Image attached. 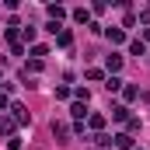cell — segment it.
I'll return each mask as SVG.
<instances>
[{
	"label": "cell",
	"instance_id": "4fadbf2b",
	"mask_svg": "<svg viewBox=\"0 0 150 150\" xmlns=\"http://www.w3.org/2000/svg\"><path fill=\"white\" fill-rule=\"evenodd\" d=\"M87 126H91V129H101V126H105V115H91Z\"/></svg>",
	"mask_w": 150,
	"mask_h": 150
},
{
	"label": "cell",
	"instance_id": "52a82bcc",
	"mask_svg": "<svg viewBox=\"0 0 150 150\" xmlns=\"http://www.w3.org/2000/svg\"><path fill=\"white\" fill-rule=\"evenodd\" d=\"M112 119H115V122H129V108H126V105H115V108H112Z\"/></svg>",
	"mask_w": 150,
	"mask_h": 150
},
{
	"label": "cell",
	"instance_id": "d6986e66",
	"mask_svg": "<svg viewBox=\"0 0 150 150\" xmlns=\"http://www.w3.org/2000/svg\"><path fill=\"white\" fill-rule=\"evenodd\" d=\"M94 143H98V147H112V136H105V133H98V136H94Z\"/></svg>",
	"mask_w": 150,
	"mask_h": 150
},
{
	"label": "cell",
	"instance_id": "ac0fdd59",
	"mask_svg": "<svg viewBox=\"0 0 150 150\" xmlns=\"http://www.w3.org/2000/svg\"><path fill=\"white\" fill-rule=\"evenodd\" d=\"M126 126H129V133H140V129H143V122H140V119H133V115H129V122H126Z\"/></svg>",
	"mask_w": 150,
	"mask_h": 150
},
{
	"label": "cell",
	"instance_id": "e0dca14e",
	"mask_svg": "<svg viewBox=\"0 0 150 150\" xmlns=\"http://www.w3.org/2000/svg\"><path fill=\"white\" fill-rule=\"evenodd\" d=\"M122 94H126V101H136V98H140V91H136V87H122Z\"/></svg>",
	"mask_w": 150,
	"mask_h": 150
},
{
	"label": "cell",
	"instance_id": "6da1fadb",
	"mask_svg": "<svg viewBox=\"0 0 150 150\" xmlns=\"http://www.w3.org/2000/svg\"><path fill=\"white\" fill-rule=\"evenodd\" d=\"M7 112H11V119H14V126H28V122H32L28 108H25V105H18V101H14V105H11Z\"/></svg>",
	"mask_w": 150,
	"mask_h": 150
},
{
	"label": "cell",
	"instance_id": "7c38bea8",
	"mask_svg": "<svg viewBox=\"0 0 150 150\" xmlns=\"http://www.w3.org/2000/svg\"><path fill=\"white\" fill-rule=\"evenodd\" d=\"M56 42H59L63 49H70V45H74V35H70L67 28H59V38H56Z\"/></svg>",
	"mask_w": 150,
	"mask_h": 150
},
{
	"label": "cell",
	"instance_id": "7402d4cb",
	"mask_svg": "<svg viewBox=\"0 0 150 150\" xmlns=\"http://www.w3.org/2000/svg\"><path fill=\"white\" fill-rule=\"evenodd\" d=\"M140 18H143V21H150V7H143V14H140Z\"/></svg>",
	"mask_w": 150,
	"mask_h": 150
},
{
	"label": "cell",
	"instance_id": "9c48e42d",
	"mask_svg": "<svg viewBox=\"0 0 150 150\" xmlns=\"http://www.w3.org/2000/svg\"><path fill=\"white\" fill-rule=\"evenodd\" d=\"M0 133H4V136L14 133V119H11V115H0Z\"/></svg>",
	"mask_w": 150,
	"mask_h": 150
},
{
	"label": "cell",
	"instance_id": "5bb4252c",
	"mask_svg": "<svg viewBox=\"0 0 150 150\" xmlns=\"http://www.w3.org/2000/svg\"><path fill=\"white\" fill-rule=\"evenodd\" d=\"M74 94H77V101H80V105H87V98H91V91H87V87H77Z\"/></svg>",
	"mask_w": 150,
	"mask_h": 150
},
{
	"label": "cell",
	"instance_id": "44dd1931",
	"mask_svg": "<svg viewBox=\"0 0 150 150\" xmlns=\"http://www.w3.org/2000/svg\"><path fill=\"white\" fill-rule=\"evenodd\" d=\"M11 108V101H7V94H0V112H7Z\"/></svg>",
	"mask_w": 150,
	"mask_h": 150
},
{
	"label": "cell",
	"instance_id": "2e32d148",
	"mask_svg": "<svg viewBox=\"0 0 150 150\" xmlns=\"http://www.w3.org/2000/svg\"><path fill=\"white\" fill-rule=\"evenodd\" d=\"M32 56H35V63H38L42 56H49V49H45V45H32Z\"/></svg>",
	"mask_w": 150,
	"mask_h": 150
},
{
	"label": "cell",
	"instance_id": "ffe728a7",
	"mask_svg": "<svg viewBox=\"0 0 150 150\" xmlns=\"http://www.w3.org/2000/svg\"><path fill=\"white\" fill-rule=\"evenodd\" d=\"M35 32H38V28H32V25H28V28H21V38H25V42H32V38H35Z\"/></svg>",
	"mask_w": 150,
	"mask_h": 150
},
{
	"label": "cell",
	"instance_id": "7a4b0ae2",
	"mask_svg": "<svg viewBox=\"0 0 150 150\" xmlns=\"http://www.w3.org/2000/svg\"><path fill=\"white\" fill-rule=\"evenodd\" d=\"M52 136H56V143H70V126L67 122H52Z\"/></svg>",
	"mask_w": 150,
	"mask_h": 150
},
{
	"label": "cell",
	"instance_id": "ba28073f",
	"mask_svg": "<svg viewBox=\"0 0 150 150\" xmlns=\"http://www.w3.org/2000/svg\"><path fill=\"white\" fill-rule=\"evenodd\" d=\"M49 18L59 25V18H67V7H59V4H49Z\"/></svg>",
	"mask_w": 150,
	"mask_h": 150
},
{
	"label": "cell",
	"instance_id": "5b68a950",
	"mask_svg": "<svg viewBox=\"0 0 150 150\" xmlns=\"http://www.w3.org/2000/svg\"><path fill=\"white\" fill-rule=\"evenodd\" d=\"M105 35H108V42H112V45H122V42H126V32H122V28H108Z\"/></svg>",
	"mask_w": 150,
	"mask_h": 150
},
{
	"label": "cell",
	"instance_id": "8992f818",
	"mask_svg": "<svg viewBox=\"0 0 150 150\" xmlns=\"http://www.w3.org/2000/svg\"><path fill=\"white\" fill-rule=\"evenodd\" d=\"M129 52H133V56H143V52H147V42H143V38H129Z\"/></svg>",
	"mask_w": 150,
	"mask_h": 150
},
{
	"label": "cell",
	"instance_id": "30bf717a",
	"mask_svg": "<svg viewBox=\"0 0 150 150\" xmlns=\"http://www.w3.org/2000/svg\"><path fill=\"white\" fill-rule=\"evenodd\" d=\"M70 115H74L77 122H84V115H87V108H84L80 101H74V105H70Z\"/></svg>",
	"mask_w": 150,
	"mask_h": 150
},
{
	"label": "cell",
	"instance_id": "603a6c76",
	"mask_svg": "<svg viewBox=\"0 0 150 150\" xmlns=\"http://www.w3.org/2000/svg\"><path fill=\"white\" fill-rule=\"evenodd\" d=\"M143 38H147V42H150V28H147V32H143Z\"/></svg>",
	"mask_w": 150,
	"mask_h": 150
},
{
	"label": "cell",
	"instance_id": "3957f363",
	"mask_svg": "<svg viewBox=\"0 0 150 150\" xmlns=\"http://www.w3.org/2000/svg\"><path fill=\"white\" fill-rule=\"evenodd\" d=\"M105 67H108V74H119V70H122V56H119V52H112V56H105Z\"/></svg>",
	"mask_w": 150,
	"mask_h": 150
},
{
	"label": "cell",
	"instance_id": "8fae6325",
	"mask_svg": "<svg viewBox=\"0 0 150 150\" xmlns=\"http://www.w3.org/2000/svg\"><path fill=\"white\" fill-rule=\"evenodd\" d=\"M74 21L87 25V21H91V11H87V7H77V11H74Z\"/></svg>",
	"mask_w": 150,
	"mask_h": 150
},
{
	"label": "cell",
	"instance_id": "9a60e30c",
	"mask_svg": "<svg viewBox=\"0 0 150 150\" xmlns=\"http://www.w3.org/2000/svg\"><path fill=\"white\" fill-rule=\"evenodd\" d=\"M105 87H108V91H122V80H119V77H108Z\"/></svg>",
	"mask_w": 150,
	"mask_h": 150
},
{
	"label": "cell",
	"instance_id": "277c9868",
	"mask_svg": "<svg viewBox=\"0 0 150 150\" xmlns=\"http://www.w3.org/2000/svg\"><path fill=\"white\" fill-rule=\"evenodd\" d=\"M112 147L129 150V147H133V136H129V133H119V136H112Z\"/></svg>",
	"mask_w": 150,
	"mask_h": 150
}]
</instances>
